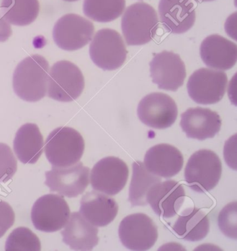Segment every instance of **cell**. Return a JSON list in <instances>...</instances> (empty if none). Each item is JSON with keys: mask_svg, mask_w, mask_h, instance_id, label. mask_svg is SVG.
Segmentation results:
<instances>
[{"mask_svg": "<svg viewBox=\"0 0 237 251\" xmlns=\"http://www.w3.org/2000/svg\"><path fill=\"white\" fill-rule=\"evenodd\" d=\"M89 54L93 62L104 71H114L122 66L127 55L125 43L118 31L99 30L91 40Z\"/></svg>", "mask_w": 237, "mask_h": 251, "instance_id": "obj_6", "label": "cell"}, {"mask_svg": "<svg viewBox=\"0 0 237 251\" xmlns=\"http://www.w3.org/2000/svg\"><path fill=\"white\" fill-rule=\"evenodd\" d=\"M65 1H69V2H72V1H77L78 0H64Z\"/></svg>", "mask_w": 237, "mask_h": 251, "instance_id": "obj_33", "label": "cell"}, {"mask_svg": "<svg viewBox=\"0 0 237 251\" xmlns=\"http://www.w3.org/2000/svg\"><path fill=\"white\" fill-rule=\"evenodd\" d=\"M79 212L93 225L104 227L117 217L118 205L113 198L93 191L82 196Z\"/></svg>", "mask_w": 237, "mask_h": 251, "instance_id": "obj_21", "label": "cell"}, {"mask_svg": "<svg viewBox=\"0 0 237 251\" xmlns=\"http://www.w3.org/2000/svg\"><path fill=\"white\" fill-rule=\"evenodd\" d=\"M125 5V0H84L83 11L92 21L109 23L120 17Z\"/></svg>", "mask_w": 237, "mask_h": 251, "instance_id": "obj_26", "label": "cell"}, {"mask_svg": "<svg viewBox=\"0 0 237 251\" xmlns=\"http://www.w3.org/2000/svg\"><path fill=\"white\" fill-rule=\"evenodd\" d=\"M95 31L94 24L79 15L69 13L59 18L53 29L56 46L66 51H75L86 46Z\"/></svg>", "mask_w": 237, "mask_h": 251, "instance_id": "obj_7", "label": "cell"}, {"mask_svg": "<svg viewBox=\"0 0 237 251\" xmlns=\"http://www.w3.org/2000/svg\"><path fill=\"white\" fill-rule=\"evenodd\" d=\"M218 226L226 237L237 239V202L225 205L218 215Z\"/></svg>", "mask_w": 237, "mask_h": 251, "instance_id": "obj_28", "label": "cell"}, {"mask_svg": "<svg viewBox=\"0 0 237 251\" xmlns=\"http://www.w3.org/2000/svg\"><path fill=\"white\" fill-rule=\"evenodd\" d=\"M49 65L40 54L25 58L18 65L13 75L15 94L26 102L41 100L47 94Z\"/></svg>", "mask_w": 237, "mask_h": 251, "instance_id": "obj_1", "label": "cell"}, {"mask_svg": "<svg viewBox=\"0 0 237 251\" xmlns=\"http://www.w3.org/2000/svg\"><path fill=\"white\" fill-rule=\"evenodd\" d=\"M197 1H199V2H208V1H214V0H196Z\"/></svg>", "mask_w": 237, "mask_h": 251, "instance_id": "obj_32", "label": "cell"}, {"mask_svg": "<svg viewBox=\"0 0 237 251\" xmlns=\"http://www.w3.org/2000/svg\"><path fill=\"white\" fill-rule=\"evenodd\" d=\"M222 175L220 158L210 150L194 152L186 165L185 178L189 187L195 192L205 193L214 189Z\"/></svg>", "mask_w": 237, "mask_h": 251, "instance_id": "obj_4", "label": "cell"}, {"mask_svg": "<svg viewBox=\"0 0 237 251\" xmlns=\"http://www.w3.org/2000/svg\"><path fill=\"white\" fill-rule=\"evenodd\" d=\"M158 11L162 25L172 34H184L195 24L193 0H160Z\"/></svg>", "mask_w": 237, "mask_h": 251, "instance_id": "obj_16", "label": "cell"}, {"mask_svg": "<svg viewBox=\"0 0 237 251\" xmlns=\"http://www.w3.org/2000/svg\"><path fill=\"white\" fill-rule=\"evenodd\" d=\"M185 191L182 184L166 180L156 184L147 196V204L157 215L164 219L175 217L185 202Z\"/></svg>", "mask_w": 237, "mask_h": 251, "instance_id": "obj_15", "label": "cell"}, {"mask_svg": "<svg viewBox=\"0 0 237 251\" xmlns=\"http://www.w3.org/2000/svg\"><path fill=\"white\" fill-rule=\"evenodd\" d=\"M137 115L145 126L164 129L175 124L178 109L175 100L168 95L152 93L147 95L139 102Z\"/></svg>", "mask_w": 237, "mask_h": 251, "instance_id": "obj_11", "label": "cell"}, {"mask_svg": "<svg viewBox=\"0 0 237 251\" xmlns=\"http://www.w3.org/2000/svg\"><path fill=\"white\" fill-rule=\"evenodd\" d=\"M11 25L5 20L0 11V42H5L12 35Z\"/></svg>", "mask_w": 237, "mask_h": 251, "instance_id": "obj_31", "label": "cell"}, {"mask_svg": "<svg viewBox=\"0 0 237 251\" xmlns=\"http://www.w3.org/2000/svg\"><path fill=\"white\" fill-rule=\"evenodd\" d=\"M18 163L11 148L0 143V183H5L16 174Z\"/></svg>", "mask_w": 237, "mask_h": 251, "instance_id": "obj_29", "label": "cell"}, {"mask_svg": "<svg viewBox=\"0 0 237 251\" xmlns=\"http://www.w3.org/2000/svg\"><path fill=\"white\" fill-rule=\"evenodd\" d=\"M133 174L129 190V201L132 206H146L147 196L151 189L162 182L159 176L151 174L143 163L138 161L132 164Z\"/></svg>", "mask_w": 237, "mask_h": 251, "instance_id": "obj_24", "label": "cell"}, {"mask_svg": "<svg viewBox=\"0 0 237 251\" xmlns=\"http://www.w3.org/2000/svg\"><path fill=\"white\" fill-rule=\"evenodd\" d=\"M152 82L159 89L176 91L185 82L187 72L185 63L179 54L163 51L155 54L150 63Z\"/></svg>", "mask_w": 237, "mask_h": 251, "instance_id": "obj_14", "label": "cell"}, {"mask_svg": "<svg viewBox=\"0 0 237 251\" xmlns=\"http://www.w3.org/2000/svg\"><path fill=\"white\" fill-rule=\"evenodd\" d=\"M121 28L128 46H142L150 42L157 34L158 16L155 9L147 3H134L124 13Z\"/></svg>", "mask_w": 237, "mask_h": 251, "instance_id": "obj_2", "label": "cell"}, {"mask_svg": "<svg viewBox=\"0 0 237 251\" xmlns=\"http://www.w3.org/2000/svg\"><path fill=\"white\" fill-rule=\"evenodd\" d=\"M5 250L39 251L41 250V243L39 237L29 228L19 227L9 234Z\"/></svg>", "mask_w": 237, "mask_h": 251, "instance_id": "obj_27", "label": "cell"}, {"mask_svg": "<svg viewBox=\"0 0 237 251\" xmlns=\"http://www.w3.org/2000/svg\"><path fill=\"white\" fill-rule=\"evenodd\" d=\"M98 229L83 217L80 212L70 215L61 232L63 242L74 251H91L99 242Z\"/></svg>", "mask_w": 237, "mask_h": 251, "instance_id": "obj_20", "label": "cell"}, {"mask_svg": "<svg viewBox=\"0 0 237 251\" xmlns=\"http://www.w3.org/2000/svg\"><path fill=\"white\" fill-rule=\"evenodd\" d=\"M228 76L221 71L200 68L190 76L187 82L189 96L200 104L220 102L226 92Z\"/></svg>", "mask_w": 237, "mask_h": 251, "instance_id": "obj_8", "label": "cell"}, {"mask_svg": "<svg viewBox=\"0 0 237 251\" xmlns=\"http://www.w3.org/2000/svg\"><path fill=\"white\" fill-rule=\"evenodd\" d=\"M84 86L82 71L71 61H58L49 71L47 96L54 100L63 102L75 100L82 94Z\"/></svg>", "mask_w": 237, "mask_h": 251, "instance_id": "obj_5", "label": "cell"}, {"mask_svg": "<svg viewBox=\"0 0 237 251\" xmlns=\"http://www.w3.org/2000/svg\"><path fill=\"white\" fill-rule=\"evenodd\" d=\"M43 136L37 125L26 124L18 129L13 141V150L23 164H34L42 155Z\"/></svg>", "mask_w": 237, "mask_h": 251, "instance_id": "obj_22", "label": "cell"}, {"mask_svg": "<svg viewBox=\"0 0 237 251\" xmlns=\"http://www.w3.org/2000/svg\"><path fill=\"white\" fill-rule=\"evenodd\" d=\"M220 116L203 107L190 108L181 115L180 126L187 137L203 141L214 137L221 127Z\"/></svg>", "mask_w": 237, "mask_h": 251, "instance_id": "obj_17", "label": "cell"}, {"mask_svg": "<svg viewBox=\"0 0 237 251\" xmlns=\"http://www.w3.org/2000/svg\"><path fill=\"white\" fill-rule=\"evenodd\" d=\"M210 219L201 209L187 208L179 216L172 230L180 238L188 242L203 240L210 232Z\"/></svg>", "mask_w": 237, "mask_h": 251, "instance_id": "obj_23", "label": "cell"}, {"mask_svg": "<svg viewBox=\"0 0 237 251\" xmlns=\"http://www.w3.org/2000/svg\"><path fill=\"white\" fill-rule=\"evenodd\" d=\"M200 54L209 68L228 71L236 64L237 46L236 43L220 35L212 34L202 42Z\"/></svg>", "mask_w": 237, "mask_h": 251, "instance_id": "obj_18", "label": "cell"}, {"mask_svg": "<svg viewBox=\"0 0 237 251\" xmlns=\"http://www.w3.org/2000/svg\"><path fill=\"white\" fill-rule=\"evenodd\" d=\"M15 222L14 211L5 201H0V238L12 227Z\"/></svg>", "mask_w": 237, "mask_h": 251, "instance_id": "obj_30", "label": "cell"}, {"mask_svg": "<svg viewBox=\"0 0 237 251\" xmlns=\"http://www.w3.org/2000/svg\"><path fill=\"white\" fill-rule=\"evenodd\" d=\"M71 215V209L64 198L49 194L41 196L31 209V219L36 230L45 232L60 230Z\"/></svg>", "mask_w": 237, "mask_h": 251, "instance_id": "obj_9", "label": "cell"}, {"mask_svg": "<svg viewBox=\"0 0 237 251\" xmlns=\"http://www.w3.org/2000/svg\"><path fill=\"white\" fill-rule=\"evenodd\" d=\"M85 149L80 133L69 127H59L51 132L45 144V154L53 166L67 167L80 161Z\"/></svg>", "mask_w": 237, "mask_h": 251, "instance_id": "obj_3", "label": "cell"}, {"mask_svg": "<svg viewBox=\"0 0 237 251\" xmlns=\"http://www.w3.org/2000/svg\"><path fill=\"white\" fill-rule=\"evenodd\" d=\"M144 165L151 174L170 178L182 171L184 157L177 148L170 144H158L147 151Z\"/></svg>", "mask_w": 237, "mask_h": 251, "instance_id": "obj_19", "label": "cell"}, {"mask_svg": "<svg viewBox=\"0 0 237 251\" xmlns=\"http://www.w3.org/2000/svg\"><path fill=\"white\" fill-rule=\"evenodd\" d=\"M0 9L10 25L26 26L39 16L40 4L39 0H2Z\"/></svg>", "mask_w": 237, "mask_h": 251, "instance_id": "obj_25", "label": "cell"}, {"mask_svg": "<svg viewBox=\"0 0 237 251\" xmlns=\"http://www.w3.org/2000/svg\"><path fill=\"white\" fill-rule=\"evenodd\" d=\"M90 169L82 162L67 167L53 166L52 170L46 172V185L50 192L67 198L81 195L89 184Z\"/></svg>", "mask_w": 237, "mask_h": 251, "instance_id": "obj_12", "label": "cell"}, {"mask_svg": "<svg viewBox=\"0 0 237 251\" xmlns=\"http://www.w3.org/2000/svg\"><path fill=\"white\" fill-rule=\"evenodd\" d=\"M118 234L122 245L129 250L147 251L157 242L158 230L148 216L137 213L122 219Z\"/></svg>", "mask_w": 237, "mask_h": 251, "instance_id": "obj_10", "label": "cell"}, {"mask_svg": "<svg viewBox=\"0 0 237 251\" xmlns=\"http://www.w3.org/2000/svg\"><path fill=\"white\" fill-rule=\"evenodd\" d=\"M128 166L120 158L107 157L101 159L91 173V187L109 196L120 192L127 184Z\"/></svg>", "mask_w": 237, "mask_h": 251, "instance_id": "obj_13", "label": "cell"}]
</instances>
